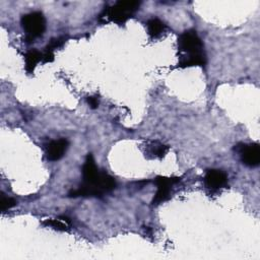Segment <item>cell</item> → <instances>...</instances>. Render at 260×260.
Returning <instances> with one entry per match:
<instances>
[{
  "label": "cell",
  "instance_id": "cell-14",
  "mask_svg": "<svg viewBox=\"0 0 260 260\" xmlns=\"http://www.w3.org/2000/svg\"><path fill=\"white\" fill-rule=\"evenodd\" d=\"M64 42H65V39H64V38L53 39V40H51V42H50V43L48 44V46L46 47V51H49V52H53V53H54V51H55L57 48L61 47Z\"/></svg>",
  "mask_w": 260,
  "mask_h": 260
},
{
  "label": "cell",
  "instance_id": "cell-6",
  "mask_svg": "<svg viewBox=\"0 0 260 260\" xmlns=\"http://www.w3.org/2000/svg\"><path fill=\"white\" fill-rule=\"evenodd\" d=\"M242 161L248 167H256L260 162V147L257 143L237 145Z\"/></svg>",
  "mask_w": 260,
  "mask_h": 260
},
{
  "label": "cell",
  "instance_id": "cell-4",
  "mask_svg": "<svg viewBox=\"0 0 260 260\" xmlns=\"http://www.w3.org/2000/svg\"><path fill=\"white\" fill-rule=\"evenodd\" d=\"M21 26L24 29L27 42L34 41L36 38L43 36L46 29V19L42 12L34 11L24 14L21 17Z\"/></svg>",
  "mask_w": 260,
  "mask_h": 260
},
{
  "label": "cell",
  "instance_id": "cell-9",
  "mask_svg": "<svg viewBox=\"0 0 260 260\" xmlns=\"http://www.w3.org/2000/svg\"><path fill=\"white\" fill-rule=\"evenodd\" d=\"M43 53L38 51L37 49H31L27 51L24 55V61H25V70L27 73H32L37 64L42 61Z\"/></svg>",
  "mask_w": 260,
  "mask_h": 260
},
{
  "label": "cell",
  "instance_id": "cell-11",
  "mask_svg": "<svg viewBox=\"0 0 260 260\" xmlns=\"http://www.w3.org/2000/svg\"><path fill=\"white\" fill-rule=\"evenodd\" d=\"M43 224L58 231H66L70 225V219L67 216H60L55 219H46L43 221Z\"/></svg>",
  "mask_w": 260,
  "mask_h": 260
},
{
  "label": "cell",
  "instance_id": "cell-5",
  "mask_svg": "<svg viewBox=\"0 0 260 260\" xmlns=\"http://www.w3.org/2000/svg\"><path fill=\"white\" fill-rule=\"evenodd\" d=\"M180 181V178L178 177H161L158 176L155 178L154 183L157 187V191L153 197L152 203L153 204H159L161 202H165L170 198L171 193V187L178 183Z\"/></svg>",
  "mask_w": 260,
  "mask_h": 260
},
{
  "label": "cell",
  "instance_id": "cell-7",
  "mask_svg": "<svg viewBox=\"0 0 260 260\" xmlns=\"http://www.w3.org/2000/svg\"><path fill=\"white\" fill-rule=\"evenodd\" d=\"M68 145H69L68 140L64 139V138L51 141L48 144L47 150H46L47 158L52 161L60 159L64 155L65 151L67 150Z\"/></svg>",
  "mask_w": 260,
  "mask_h": 260
},
{
  "label": "cell",
  "instance_id": "cell-13",
  "mask_svg": "<svg viewBox=\"0 0 260 260\" xmlns=\"http://www.w3.org/2000/svg\"><path fill=\"white\" fill-rule=\"evenodd\" d=\"M16 201L15 199L11 198V197H7L5 196V194L1 193L0 195V209L1 211H6L10 208H12L13 206H15Z\"/></svg>",
  "mask_w": 260,
  "mask_h": 260
},
{
  "label": "cell",
  "instance_id": "cell-2",
  "mask_svg": "<svg viewBox=\"0 0 260 260\" xmlns=\"http://www.w3.org/2000/svg\"><path fill=\"white\" fill-rule=\"evenodd\" d=\"M178 50L181 53L178 63L179 67L204 66L206 64L203 44L196 30L188 29L179 36Z\"/></svg>",
  "mask_w": 260,
  "mask_h": 260
},
{
  "label": "cell",
  "instance_id": "cell-3",
  "mask_svg": "<svg viewBox=\"0 0 260 260\" xmlns=\"http://www.w3.org/2000/svg\"><path fill=\"white\" fill-rule=\"evenodd\" d=\"M139 5L138 1H118L101 13L100 20L123 24L138 10Z\"/></svg>",
  "mask_w": 260,
  "mask_h": 260
},
{
  "label": "cell",
  "instance_id": "cell-1",
  "mask_svg": "<svg viewBox=\"0 0 260 260\" xmlns=\"http://www.w3.org/2000/svg\"><path fill=\"white\" fill-rule=\"evenodd\" d=\"M83 183L77 189L71 190L70 197L102 196L104 193L112 191L116 187L115 179L106 172L99 171L93 156L88 153L82 167Z\"/></svg>",
  "mask_w": 260,
  "mask_h": 260
},
{
  "label": "cell",
  "instance_id": "cell-12",
  "mask_svg": "<svg viewBox=\"0 0 260 260\" xmlns=\"http://www.w3.org/2000/svg\"><path fill=\"white\" fill-rule=\"evenodd\" d=\"M169 147L162 143H159L157 141L152 142L149 145V152L155 157H164L165 154L167 153Z\"/></svg>",
  "mask_w": 260,
  "mask_h": 260
},
{
  "label": "cell",
  "instance_id": "cell-10",
  "mask_svg": "<svg viewBox=\"0 0 260 260\" xmlns=\"http://www.w3.org/2000/svg\"><path fill=\"white\" fill-rule=\"evenodd\" d=\"M146 26H147V31L148 35L151 38H156L158 36H160L165 29H166V24L158 18H150L147 22H146Z\"/></svg>",
  "mask_w": 260,
  "mask_h": 260
},
{
  "label": "cell",
  "instance_id": "cell-8",
  "mask_svg": "<svg viewBox=\"0 0 260 260\" xmlns=\"http://www.w3.org/2000/svg\"><path fill=\"white\" fill-rule=\"evenodd\" d=\"M205 185L210 189H219L226 185L228 177L220 170H208L204 176Z\"/></svg>",
  "mask_w": 260,
  "mask_h": 260
},
{
  "label": "cell",
  "instance_id": "cell-15",
  "mask_svg": "<svg viewBox=\"0 0 260 260\" xmlns=\"http://www.w3.org/2000/svg\"><path fill=\"white\" fill-rule=\"evenodd\" d=\"M86 100L91 109H96L99 107V99L96 96H88Z\"/></svg>",
  "mask_w": 260,
  "mask_h": 260
}]
</instances>
